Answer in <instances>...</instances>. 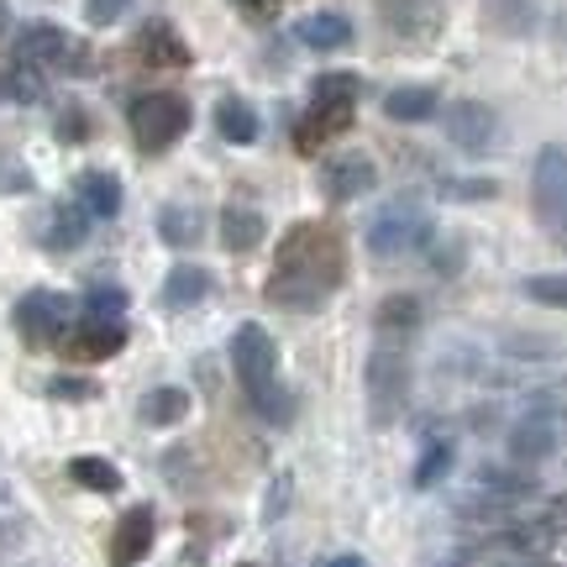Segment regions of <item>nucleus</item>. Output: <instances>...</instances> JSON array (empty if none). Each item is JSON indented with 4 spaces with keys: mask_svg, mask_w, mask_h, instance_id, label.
<instances>
[{
    "mask_svg": "<svg viewBox=\"0 0 567 567\" xmlns=\"http://www.w3.org/2000/svg\"><path fill=\"white\" fill-rule=\"evenodd\" d=\"M347 284V237L331 221H295L279 237L264 300L289 316H316Z\"/></svg>",
    "mask_w": 567,
    "mask_h": 567,
    "instance_id": "f257e3e1",
    "label": "nucleus"
},
{
    "mask_svg": "<svg viewBox=\"0 0 567 567\" xmlns=\"http://www.w3.org/2000/svg\"><path fill=\"white\" fill-rule=\"evenodd\" d=\"M231 368H237V384H243L247 405L258 410L264 421H289V394L279 384V347L258 321H243L231 331Z\"/></svg>",
    "mask_w": 567,
    "mask_h": 567,
    "instance_id": "f03ea898",
    "label": "nucleus"
},
{
    "mask_svg": "<svg viewBox=\"0 0 567 567\" xmlns=\"http://www.w3.org/2000/svg\"><path fill=\"white\" fill-rule=\"evenodd\" d=\"M436 237V221H431V205L421 195H394L389 205H379V216L368 221L363 247L379 258V264H394V258H410L431 247Z\"/></svg>",
    "mask_w": 567,
    "mask_h": 567,
    "instance_id": "7ed1b4c3",
    "label": "nucleus"
},
{
    "mask_svg": "<svg viewBox=\"0 0 567 567\" xmlns=\"http://www.w3.org/2000/svg\"><path fill=\"white\" fill-rule=\"evenodd\" d=\"M363 389H368V415L373 425H394L410 405V358L405 342H384L373 337V352L363 363Z\"/></svg>",
    "mask_w": 567,
    "mask_h": 567,
    "instance_id": "20e7f679",
    "label": "nucleus"
},
{
    "mask_svg": "<svg viewBox=\"0 0 567 567\" xmlns=\"http://www.w3.org/2000/svg\"><path fill=\"white\" fill-rule=\"evenodd\" d=\"M17 59L42 69V74H95V53L80 38H69L53 21H27L17 32Z\"/></svg>",
    "mask_w": 567,
    "mask_h": 567,
    "instance_id": "39448f33",
    "label": "nucleus"
},
{
    "mask_svg": "<svg viewBox=\"0 0 567 567\" xmlns=\"http://www.w3.org/2000/svg\"><path fill=\"white\" fill-rule=\"evenodd\" d=\"M530 210L551 243L567 252V147H542L530 163Z\"/></svg>",
    "mask_w": 567,
    "mask_h": 567,
    "instance_id": "423d86ee",
    "label": "nucleus"
},
{
    "mask_svg": "<svg viewBox=\"0 0 567 567\" xmlns=\"http://www.w3.org/2000/svg\"><path fill=\"white\" fill-rule=\"evenodd\" d=\"M126 122H132V142H137L142 153H168L189 132V101L174 95V90H153V95L132 101Z\"/></svg>",
    "mask_w": 567,
    "mask_h": 567,
    "instance_id": "0eeeda50",
    "label": "nucleus"
},
{
    "mask_svg": "<svg viewBox=\"0 0 567 567\" xmlns=\"http://www.w3.org/2000/svg\"><path fill=\"white\" fill-rule=\"evenodd\" d=\"M484 21L505 38H567V0H484Z\"/></svg>",
    "mask_w": 567,
    "mask_h": 567,
    "instance_id": "6e6552de",
    "label": "nucleus"
},
{
    "mask_svg": "<svg viewBox=\"0 0 567 567\" xmlns=\"http://www.w3.org/2000/svg\"><path fill=\"white\" fill-rule=\"evenodd\" d=\"M11 321H17L27 347H53V342H63L69 326H74V300H69V295H53V289H32V295L17 300Z\"/></svg>",
    "mask_w": 567,
    "mask_h": 567,
    "instance_id": "1a4fd4ad",
    "label": "nucleus"
},
{
    "mask_svg": "<svg viewBox=\"0 0 567 567\" xmlns=\"http://www.w3.org/2000/svg\"><path fill=\"white\" fill-rule=\"evenodd\" d=\"M379 21L400 48H436L446 27V0H379Z\"/></svg>",
    "mask_w": 567,
    "mask_h": 567,
    "instance_id": "9d476101",
    "label": "nucleus"
},
{
    "mask_svg": "<svg viewBox=\"0 0 567 567\" xmlns=\"http://www.w3.org/2000/svg\"><path fill=\"white\" fill-rule=\"evenodd\" d=\"M509 463H520V467H536V463H547L551 452L563 446V415L551 405H530L520 421L509 425Z\"/></svg>",
    "mask_w": 567,
    "mask_h": 567,
    "instance_id": "9b49d317",
    "label": "nucleus"
},
{
    "mask_svg": "<svg viewBox=\"0 0 567 567\" xmlns=\"http://www.w3.org/2000/svg\"><path fill=\"white\" fill-rule=\"evenodd\" d=\"M442 132L457 153H473V158H478V153H488V147L499 142V116H494L484 101H452L442 111Z\"/></svg>",
    "mask_w": 567,
    "mask_h": 567,
    "instance_id": "f8f14e48",
    "label": "nucleus"
},
{
    "mask_svg": "<svg viewBox=\"0 0 567 567\" xmlns=\"http://www.w3.org/2000/svg\"><path fill=\"white\" fill-rule=\"evenodd\" d=\"M126 347V321L122 316H84V321L69 326L63 337V358L69 363H105L111 352Z\"/></svg>",
    "mask_w": 567,
    "mask_h": 567,
    "instance_id": "ddd939ff",
    "label": "nucleus"
},
{
    "mask_svg": "<svg viewBox=\"0 0 567 567\" xmlns=\"http://www.w3.org/2000/svg\"><path fill=\"white\" fill-rule=\"evenodd\" d=\"M373 184H379V163L368 153H337L321 163V195L331 205L363 200V195H373Z\"/></svg>",
    "mask_w": 567,
    "mask_h": 567,
    "instance_id": "4468645a",
    "label": "nucleus"
},
{
    "mask_svg": "<svg viewBox=\"0 0 567 567\" xmlns=\"http://www.w3.org/2000/svg\"><path fill=\"white\" fill-rule=\"evenodd\" d=\"M352 122H358V101H310V111L295 126V147H300L305 158H316L326 142L352 132Z\"/></svg>",
    "mask_w": 567,
    "mask_h": 567,
    "instance_id": "2eb2a0df",
    "label": "nucleus"
},
{
    "mask_svg": "<svg viewBox=\"0 0 567 567\" xmlns=\"http://www.w3.org/2000/svg\"><path fill=\"white\" fill-rule=\"evenodd\" d=\"M153 536H158V515L153 505H132L111 530V567H137L147 551H153Z\"/></svg>",
    "mask_w": 567,
    "mask_h": 567,
    "instance_id": "dca6fc26",
    "label": "nucleus"
},
{
    "mask_svg": "<svg viewBox=\"0 0 567 567\" xmlns=\"http://www.w3.org/2000/svg\"><path fill=\"white\" fill-rule=\"evenodd\" d=\"M84 237H90V210L80 200H63L48 210V221H42V247L48 252H74Z\"/></svg>",
    "mask_w": 567,
    "mask_h": 567,
    "instance_id": "f3484780",
    "label": "nucleus"
},
{
    "mask_svg": "<svg viewBox=\"0 0 567 567\" xmlns=\"http://www.w3.org/2000/svg\"><path fill=\"white\" fill-rule=\"evenodd\" d=\"M74 200L90 210V221H111V216H122V179L105 168H84L74 184Z\"/></svg>",
    "mask_w": 567,
    "mask_h": 567,
    "instance_id": "a211bd4d",
    "label": "nucleus"
},
{
    "mask_svg": "<svg viewBox=\"0 0 567 567\" xmlns=\"http://www.w3.org/2000/svg\"><path fill=\"white\" fill-rule=\"evenodd\" d=\"M137 59L153 63V69H189V48L168 21H147L137 32Z\"/></svg>",
    "mask_w": 567,
    "mask_h": 567,
    "instance_id": "6ab92c4d",
    "label": "nucleus"
},
{
    "mask_svg": "<svg viewBox=\"0 0 567 567\" xmlns=\"http://www.w3.org/2000/svg\"><path fill=\"white\" fill-rule=\"evenodd\" d=\"M295 38L310 48V53H342L352 48V21L342 11H310V17L295 27Z\"/></svg>",
    "mask_w": 567,
    "mask_h": 567,
    "instance_id": "aec40b11",
    "label": "nucleus"
},
{
    "mask_svg": "<svg viewBox=\"0 0 567 567\" xmlns=\"http://www.w3.org/2000/svg\"><path fill=\"white\" fill-rule=\"evenodd\" d=\"M264 237H268L264 210H252V205H226V210H221V247H226V252L247 258V252L264 243Z\"/></svg>",
    "mask_w": 567,
    "mask_h": 567,
    "instance_id": "412c9836",
    "label": "nucleus"
},
{
    "mask_svg": "<svg viewBox=\"0 0 567 567\" xmlns=\"http://www.w3.org/2000/svg\"><path fill=\"white\" fill-rule=\"evenodd\" d=\"M210 289H216V279H210L200 264H179L163 279V305H168V310H195V305L210 300Z\"/></svg>",
    "mask_w": 567,
    "mask_h": 567,
    "instance_id": "4be33fe9",
    "label": "nucleus"
},
{
    "mask_svg": "<svg viewBox=\"0 0 567 567\" xmlns=\"http://www.w3.org/2000/svg\"><path fill=\"white\" fill-rule=\"evenodd\" d=\"M415 326H421V300L415 295H389L373 310V337H384V342H410Z\"/></svg>",
    "mask_w": 567,
    "mask_h": 567,
    "instance_id": "5701e85b",
    "label": "nucleus"
},
{
    "mask_svg": "<svg viewBox=\"0 0 567 567\" xmlns=\"http://www.w3.org/2000/svg\"><path fill=\"white\" fill-rule=\"evenodd\" d=\"M442 111V101H436V90L431 84H400V90H389L384 95V116L389 122H431Z\"/></svg>",
    "mask_w": 567,
    "mask_h": 567,
    "instance_id": "b1692460",
    "label": "nucleus"
},
{
    "mask_svg": "<svg viewBox=\"0 0 567 567\" xmlns=\"http://www.w3.org/2000/svg\"><path fill=\"white\" fill-rule=\"evenodd\" d=\"M216 132H221L226 142H237V147H247V142H258V132H264V122H258V111L243 101V95H226L221 105H216Z\"/></svg>",
    "mask_w": 567,
    "mask_h": 567,
    "instance_id": "393cba45",
    "label": "nucleus"
},
{
    "mask_svg": "<svg viewBox=\"0 0 567 567\" xmlns=\"http://www.w3.org/2000/svg\"><path fill=\"white\" fill-rule=\"evenodd\" d=\"M158 237L168 247L205 243V216L195 210V205H163V210H158Z\"/></svg>",
    "mask_w": 567,
    "mask_h": 567,
    "instance_id": "a878e982",
    "label": "nucleus"
},
{
    "mask_svg": "<svg viewBox=\"0 0 567 567\" xmlns=\"http://www.w3.org/2000/svg\"><path fill=\"white\" fill-rule=\"evenodd\" d=\"M137 415L147 425H179L184 415H189V394H184V389H174V384H163V389H153V394H142Z\"/></svg>",
    "mask_w": 567,
    "mask_h": 567,
    "instance_id": "bb28decb",
    "label": "nucleus"
},
{
    "mask_svg": "<svg viewBox=\"0 0 567 567\" xmlns=\"http://www.w3.org/2000/svg\"><path fill=\"white\" fill-rule=\"evenodd\" d=\"M452 463H457V446L446 442V436H431V442H425V452H421V463H415V478H410V484H415V488H436L446 473H452Z\"/></svg>",
    "mask_w": 567,
    "mask_h": 567,
    "instance_id": "cd10ccee",
    "label": "nucleus"
},
{
    "mask_svg": "<svg viewBox=\"0 0 567 567\" xmlns=\"http://www.w3.org/2000/svg\"><path fill=\"white\" fill-rule=\"evenodd\" d=\"M69 478L80 488H90V494H122V467H111L105 457H74Z\"/></svg>",
    "mask_w": 567,
    "mask_h": 567,
    "instance_id": "c85d7f7f",
    "label": "nucleus"
},
{
    "mask_svg": "<svg viewBox=\"0 0 567 567\" xmlns=\"http://www.w3.org/2000/svg\"><path fill=\"white\" fill-rule=\"evenodd\" d=\"M358 95H363V80L347 74V69L316 74V84H310V101H358Z\"/></svg>",
    "mask_w": 567,
    "mask_h": 567,
    "instance_id": "c756f323",
    "label": "nucleus"
},
{
    "mask_svg": "<svg viewBox=\"0 0 567 567\" xmlns=\"http://www.w3.org/2000/svg\"><path fill=\"white\" fill-rule=\"evenodd\" d=\"M520 289H526V300L551 305V310H567V274H536V279H526Z\"/></svg>",
    "mask_w": 567,
    "mask_h": 567,
    "instance_id": "7c9ffc66",
    "label": "nucleus"
},
{
    "mask_svg": "<svg viewBox=\"0 0 567 567\" xmlns=\"http://www.w3.org/2000/svg\"><path fill=\"white\" fill-rule=\"evenodd\" d=\"M6 90H11L17 101H42V95H48V74H42V69H32V63H21V59H17V69H11Z\"/></svg>",
    "mask_w": 567,
    "mask_h": 567,
    "instance_id": "2f4dec72",
    "label": "nucleus"
},
{
    "mask_svg": "<svg viewBox=\"0 0 567 567\" xmlns=\"http://www.w3.org/2000/svg\"><path fill=\"white\" fill-rule=\"evenodd\" d=\"M122 310H126V289H116V284H95L84 295V316H122Z\"/></svg>",
    "mask_w": 567,
    "mask_h": 567,
    "instance_id": "473e14b6",
    "label": "nucleus"
},
{
    "mask_svg": "<svg viewBox=\"0 0 567 567\" xmlns=\"http://www.w3.org/2000/svg\"><path fill=\"white\" fill-rule=\"evenodd\" d=\"M132 11V0H84V21L90 27H116Z\"/></svg>",
    "mask_w": 567,
    "mask_h": 567,
    "instance_id": "72a5a7b5",
    "label": "nucleus"
},
{
    "mask_svg": "<svg viewBox=\"0 0 567 567\" xmlns=\"http://www.w3.org/2000/svg\"><path fill=\"white\" fill-rule=\"evenodd\" d=\"M48 394H53V400H95L101 384H95V379H69V373H59V379L48 384Z\"/></svg>",
    "mask_w": 567,
    "mask_h": 567,
    "instance_id": "f704fd0d",
    "label": "nucleus"
},
{
    "mask_svg": "<svg viewBox=\"0 0 567 567\" xmlns=\"http://www.w3.org/2000/svg\"><path fill=\"white\" fill-rule=\"evenodd\" d=\"M446 200H488L494 195V179H442Z\"/></svg>",
    "mask_w": 567,
    "mask_h": 567,
    "instance_id": "c9c22d12",
    "label": "nucleus"
},
{
    "mask_svg": "<svg viewBox=\"0 0 567 567\" xmlns=\"http://www.w3.org/2000/svg\"><path fill=\"white\" fill-rule=\"evenodd\" d=\"M59 137L63 142H84V137H90V116H84V105H63Z\"/></svg>",
    "mask_w": 567,
    "mask_h": 567,
    "instance_id": "e433bc0d",
    "label": "nucleus"
},
{
    "mask_svg": "<svg viewBox=\"0 0 567 567\" xmlns=\"http://www.w3.org/2000/svg\"><path fill=\"white\" fill-rule=\"evenodd\" d=\"M431 264H436V274H457V268H463V243L436 247V258H431Z\"/></svg>",
    "mask_w": 567,
    "mask_h": 567,
    "instance_id": "4c0bfd02",
    "label": "nucleus"
},
{
    "mask_svg": "<svg viewBox=\"0 0 567 567\" xmlns=\"http://www.w3.org/2000/svg\"><path fill=\"white\" fill-rule=\"evenodd\" d=\"M237 6H243V11H247L252 21H274V17H279L284 0H237Z\"/></svg>",
    "mask_w": 567,
    "mask_h": 567,
    "instance_id": "58836bf2",
    "label": "nucleus"
},
{
    "mask_svg": "<svg viewBox=\"0 0 567 567\" xmlns=\"http://www.w3.org/2000/svg\"><path fill=\"white\" fill-rule=\"evenodd\" d=\"M0 189H32V174L27 168H0Z\"/></svg>",
    "mask_w": 567,
    "mask_h": 567,
    "instance_id": "ea45409f",
    "label": "nucleus"
},
{
    "mask_svg": "<svg viewBox=\"0 0 567 567\" xmlns=\"http://www.w3.org/2000/svg\"><path fill=\"white\" fill-rule=\"evenodd\" d=\"M326 567H368V563H363V557H358V551H342V557H331V563H326Z\"/></svg>",
    "mask_w": 567,
    "mask_h": 567,
    "instance_id": "a19ab883",
    "label": "nucleus"
},
{
    "mask_svg": "<svg viewBox=\"0 0 567 567\" xmlns=\"http://www.w3.org/2000/svg\"><path fill=\"white\" fill-rule=\"evenodd\" d=\"M243 567H247V563H243Z\"/></svg>",
    "mask_w": 567,
    "mask_h": 567,
    "instance_id": "79ce46f5",
    "label": "nucleus"
}]
</instances>
